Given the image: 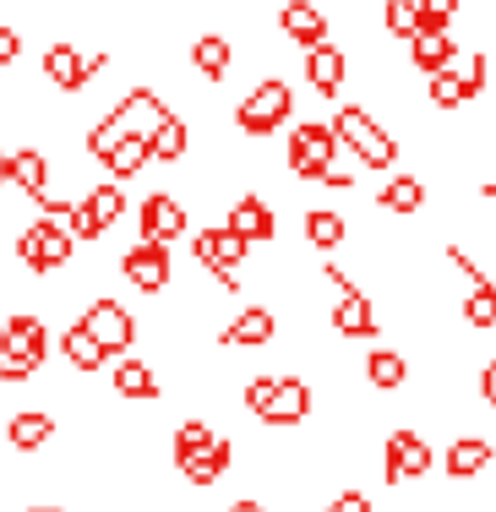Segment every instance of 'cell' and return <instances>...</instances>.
Here are the masks:
<instances>
[{
    "instance_id": "cell-37",
    "label": "cell",
    "mask_w": 496,
    "mask_h": 512,
    "mask_svg": "<svg viewBox=\"0 0 496 512\" xmlns=\"http://www.w3.org/2000/svg\"><path fill=\"white\" fill-rule=\"evenodd\" d=\"M453 71H458V82H464V99H480V93H486V71L491 66H486V55H480V50L464 55V66H453Z\"/></svg>"
},
{
    "instance_id": "cell-31",
    "label": "cell",
    "mask_w": 496,
    "mask_h": 512,
    "mask_svg": "<svg viewBox=\"0 0 496 512\" xmlns=\"http://www.w3.org/2000/svg\"><path fill=\"white\" fill-rule=\"evenodd\" d=\"M99 164L110 169L115 180H131V175H142V164H148V142H142V137H120Z\"/></svg>"
},
{
    "instance_id": "cell-12",
    "label": "cell",
    "mask_w": 496,
    "mask_h": 512,
    "mask_svg": "<svg viewBox=\"0 0 496 512\" xmlns=\"http://www.w3.org/2000/svg\"><path fill=\"white\" fill-rule=\"evenodd\" d=\"M120 273H126L131 289L159 295V289L169 284V246H159V240H137V246L120 256Z\"/></svg>"
},
{
    "instance_id": "cell-24",
    "label": "cell",
    "mask_w": 496,
    "mask_h": 512,
    "mask_svg": "<svg viewBox=\"0 0 496 512\" xmlns=\"http://www.w3.org/2000/svg\"><path fill=\"white\" fill-rule=\"evenodd\" d=\"M377 202H382V213L409 218V213L426 207V180H420V175H387V186L377 191Z\"/></svg>"
},
{
    "instance_id": "cell-5",
    "label": "cell",
    "mask_w": 496,
    "mask_h": 512,
    "mask_svg": "<svg viewBox=\"0 0 496 512\" xmlns=\"http://www.w3.org/2000/svg\"><path fill=\"white\" fill-rule=\"evenodd\" d=\"M333 164H338L333 126L328 120H300V126L289 131V169H295L300 180H322Z\"/></svg>"
},
{
    "instance_id": "cell-10",
    "label": "cell",
    "mask_w": 496,
    "mask_h": 512,
    "mask_svg": "<svg viewBox=\"0 0 496 512\" xmlns=\"http://www.w3.org/2000/svg\"><path fill=\"white\" fill-rule=\"evenodd\" d=\"M82 327H88V338L104 355H126V349L137 344V322H131V311L115 306V300H93V306L82 311Z\"/></svg>"
},
{
    "instance_id": "cell-3",
    "label": "cell",
    "mask_w": 496,
    "mask_h": 512,
    "mask_svg": "<svg viewBox=\"0 0 496 512\" xmlns=\"http://www.w3.org/2000/svg\"><path fill=\"white\" fill-rule=\"evenodd\" d=\"M289 115H295V88L278 82V77H268V82H257V88L240 99L235 126L246 131V137H268V131H278Z\"/></svg>"
},
{
    "instance_id": "cell-14",
    "label": "cell",
    "mask_w": 496,
    "mask_h": 512,
    "mask_svg": "<svg viewBox=\"0 0 496 512\" xmlns=\"http://www.w3.org/2000/svg\"><path fill=\"white\" fill-rule=\"evenodd\" d=\"M278 33H284L289 44H300V50H317V44H328V17H322V6H311V0H289V6L278 11Z\"/></svg>"
},
{
    "instance_id": "cell-9",
    "label": "cell",
    "mask_w": 496,
    "mask_h": 512,
    "mask_svg": "<svg viewBox=\"0 0 496 512\" xmlns=\"http://www.w3.org/2000/svg\"><path fill=\"white\" fill-rule=\"evenodd\" d=\"M431 474V442L420 431H393L382 442V480L404 485V480H426Z\"/></svg>"
},
{
    "instance_id": "cell-13",
    "label": "cell",
    "mask_w": 496,
    "mask_h": 512,
    "mask_svg": "<svg viewBox=\"0 0 496 512\" xmlns=\"http://www.w3.org/2000/svg\"><path fill=\"white\" fill-rule=\"evenodd\" d=\"M311 414V387L300 382V376H273V398L268 409H262V420L273 425V431H289V425H300Z\"/></svg>"
},
{
    "instance_id": "cell-34",
    "label": "cell",
    "mask_w": 496,
    "mask_h": 512,
    "mask_svg": "<svg viewBox=\"0 0 496 512\" xmlns=\"http://www.w3.org/2000/svg\"><path fill=\"white\" fill-rule=\"evenodd\" d=\"M426 99L437 104V109H458V104H469V99H464V82H458V71H453V66L431 71V82H426Z\"/></svg>"
},
{
    "instance_id": "cell-29",
    "label": "cell",
    "mask_w": 496,
    "mask_h": 512,
    "mask_svg": "<svg viewBox=\"0 0 496 512\" xmlns=\"http://www.w3.org/2000/svg\"><path fill=\"white\" fill-rule=\"evenodd\" d=\"M191 148V131H186V120L180 115H164L159 120V131L148 137V158H159V164H180Z\"/></svg>"
},
{
    "instance_id": "cell-45",
    "label": "cell",
    "mask_w": 496,
    "mask_h": 512,
    "mask_svg": "<svg viewBox=\"0 0 496 512\" xmlns=\"http://www.w3.org/2000/svg\"><path fill=\"white\" fill-rule=\"evenodd\" d=\"M229 512H268V507H262V502H235Z\"/></svg>"
},
{
    "instance_id": "cell-46",
    "label": "cell",
    "mask_w": 496,
    "mask_h": 512,
    "mask_svg": "<svg viewBox=\"0 0 496 512\" xmlns=\"http://www.w3.org/2000/svg\"><path fill=\"white\" fill-rule=\"evenodd\" d=\"M486 202H491V207H496V180H491V186H486Z\"/></svg>"
},
{
    "instance_id": "cell-22",
    "label": "cell",
    "mask_w": 496,
    "mask_h": 512,
    "mask_svg": "<svg viewBox=\"0 0 496 512\" xmlns=\"http://www.w3.org/2000/svg\"><path fill=\"white\" fill-rule=\"evenodd\" d=\"M191 66H197L202 82H224L229 66H235V50H229L224 33H202V39H191Z\"/></svg>"
},
{
    "instance_id": "cell-11",
    "label": "cell",
    "mask_w": 496,
    "mask_h": 512,
    "mask_svg": "<svg viewBox=\"0 0 496 512\" xmlns=\"http://www.w3.org/2000/svg\"><path fill=\"white\" fill-rule=\"evenodd\" d=\"M110 115H115L120 126L131 131V137H142V142H148L153 131H159V120L169 115V109H164V99L148 88V82H131V88L115 99V109H110Z\"/></svg>"
},
{
    "instance_id": "cell-4",
    "label": "cell",
    "mask_w": 496,
    "mask_h": 512,
    "mask_svg": "<svg viewBox=\"0 0 496 512\" xmlns=\"http://www.w3.org/2000/svg\"><path fill=\"white\" fill-rule=\"evenodd\" d=\"M191 256H197V267H208L229 295H235V289H240V267H246L251 246L235 235V229H202V235H191Z\"/></svg>"
},
{
    "instance_id": "cell-41",
    "label": "cell",
    "mask_w": 496,
    "mask_h": 512,
    "mask_svg": "<svg viewBox=\"0 0 496 512\" xmlns=\"http://www.w3.org/2000/svg\"><path fill=\"white\" fill-rule=\"evenodd\" d=\"M328 512H371V496L366 491H344V496H333Z\"/></svg>"
},
{
    "instance_id": "cell-44",
    "label": "cell",
    "mask_w": 496,
    "mask_h": 512,
    "mask_svg": "<svg viewBox=\"0 0 496 512\" xmlns=\"http://www.w3.org/2000/svg\"><path fill=\"white\" fill-rule=\"evenodd\" d=\"M480 398H486V404L496 409V360L486 365V371H480Z\"/></svg>"
},
{
    "instance_id": "cell-49",
    "label": "cell",
    "mask_w": 496,
    "mask_h": 512,
    "mask_svg": "<svg viewBox=\"0 0 496 512\" xmlns=\"http://www.w3.org/2000/svg\"><path fill=\"white\" fill-rule=\"evenodd\" d=\"M28 512H60V507H28Z\"/></svg>"
},
{
    "instance_id": "cell-19",
    "label": "cell",
    "mask_w": 496,
    "mask_h": 512,
    "mask_svg": "<svg viewBox=\"0 0 496 512\" xmlns=\"http://www.w3.org/2000/svg\"><path fill=\"white\" fill-rule=\"evenodd\" d=\"M409 60H415L420 71H442L458 60V39L447 28H426V22H420V28L409 33Z\"/></svg>"
},
{
    "instance_id": "cell-35",
    "label": "cell",
    "mask_w": 496,
    "mask_h": 512,
    "mask_svg": "<svg viewBox=\"0 0 496 512\" xmlns=\"http://www.w3.org/2000/svg\"><path fill=\"white\" fill-rule=\"evenodd\" d=\"M382 28L393 33V39H409V33L420 28V6H415V0H387V6H382Z\"/></svg>"
},
{
    "instance_id": "cell-38",
    "label": "cell",
    "mask_w": 496,
    "mask_h": 512,
    "mask_svg": "<svg viewBox=\"0 0 496 512\" xmlns=\"http://www.w3.org/2000/svg\"><path fill=\"white\" fill-rule=\"evenodd\" d=\"M120 137H131V131H126V126H120V120H115V115H104V120H99V126H93V131H88V153H93V158H104V153H110V148H115V142H120Z\"/></svg>"
},
{
    "instance_id": "cell-16",
    "label": "cell",
    "mask_w": 496,
    "mask_h": 512,
    "mask_svg": "<svg viewBox=\"0 0 496 512\" xmlns=\"http://www.w3.org/2000/svg\"><path fill=\"white\" fill-rule=\"evenodd\" d=\"M180 463V474H186L191 485H219L224 474H229V463H235V447H229V436L219 431L202 453H186V458H175Z\"/></svg>"
},
{
    "instance_id": "cell-27",
    "label": "cell",
    "mask_w": 496,
    "mask_h": 512,
    "mask_svg": "<svg viewBox=\"0 0 496 512\" xmlns=\"http://www.w3.org/2000/svg\"><path fill=\"white\" fill-rule=\"evenodd\" d=\"M486 463H491L486 436H458V442L447 447V474H453V480H475V474H486Z\"/></svg>"
},
{
    "instance_id": "cell-26",
    "label": "cell",
    "mask_w": 496,
    "mask_h": 512,
    "mask_svg": "<svg viewBox=\"0 0 496 512\" xmlns=\"http://www.w3.org/2000/svg\"><path fill=\"white\" fill-rule=\"evenodd\" d=\"M115 393L120 398H131V404H148V398H159L164 387H159V371L153 365H142V360H120L115 365Z\"/></svg>"
},
{
    "instance_id": "cell-6",
    "label": "cell",
    "mask_w": 496,
    "mask_h": 512,
    "mask_svg": "<svg viewBox=\"0 0 496 512\" xmlns=\"http://www.w3.org/2000/svg\"><path fill=\"white\" fill-rule=\"evenodd\" d=\"M71 251H77V240L60 224H50V218H39V224H28L17 235V262L28 267V273H60V267L71 262Z\"/></svg>"
},
{
    "instance_id": "cell-30",
    "label": "cell",
    "mask_w": 496,
    "mask_h": 512,
    "mask_svg": "<svg viewBox=\"0 0 496 512\" xmlns=\"http://www.w3.org/2000/svg\"><path fill=\"white\" fill-rule=\"evenodd\" d=\"M344 213H333V207H306V240L317 251H333V246H344Z\"/></svg>"
},
{
    "instance_id": "cell-25",
    "label": "cell",
    "mask_w": 496,
    "mask_h": 512,
    "mask_svg": "<svg viewBox=\"0 0 496 512\" xmlns=\"http://www.w3.org/2000/svg\"><path fill=\"white\" fill-rule=\"evenodd\" d=\"M60 355H66V365H71V371H82V376L104 371V360H110V355H104V349L88 338V327H82V322H71L66 333H60Z\"/></svg>"
},
{
    "instance_id": "cell-20",
    "label": "cell",
    "mask_w": 496,
    "mask_h": 512,
    "mask_svg": "<svg viewBox=\"0 0 496 512\" xmlns=\"http://www.w3.org/2000/svg\"><path fill=\"white\" fill-rule=\"evenodd\" d=\"M6 186H17V191H28L33 202L50 191V158H44L39 148H17V153H6Z\"/></svg>"
},
{
    "instance_id": "cell-18",
    "label": "cell",
    "mask_w": 496,
    "mask_h": 512,
    "mask_svg": "<svg viewBox=\"0 0 496 512\" xmlns=\"http://www.w3.org/2000/svg\"><path fill=\"white\" fill-rule=\"evenodd\" d=\"M273 333H278L273 311H268V306H246L235 322L224 327V349H268Z\"/></svg>"
},
{
    "instance_id": "cell-47",
    "label": "cell",
    "mask_w": 496,
    "mask_h": 512,
    "mask_svg": "<svg viewBox=\"0 0 496 512\" xmlns=\"http://www.w3.org/2000/svg\"><path fill=\"white\" fill-rule=\"evenodd\" d=\"M0 186H6V153H0Z\"/></svg>"
},
{
    "instance_id": "cell-8",
    "label": "cell",
    "mask_w": 496,
    "mask_h": 512,
    "mask_svg": "<svg viewBox=\"0 0 496 512\" xmlns=\"http://www.w3.org/2000/svg\"><path fill=\"white\" fill-rule=\"evenodd\" d=\"M104 66H110V55H104V50L82 55L77 44H66V39L44 50V77H50L60 93H82V88H88V82L104 71Z\"/></svg>"
},
{
    "instance_id": "cell-7",
    "label": "cell",
    "mask_w": 496,
    "mask_h": 512,
    "mask_svg": "<svg viewBox=\"0 0 496 512\" xmlns=\"http://www.w3.org/2000/svg\"><path fill=\"white\" fill-rule=\"evenodd\" d=\"M322 278H328V289H333V333L338 338H377L382 322H377V311H371V300L360 295V289L349 284L333 262L322 267Z\"/></svg>"
},
{
    "instance_id": "cell-43",
    "label": "cell",
    "mask_w": 496,
    "mask_h": 512,
    "mask_svg": "<svg viewBox=\"0 0 496 512\" xmlns=\"http://www.w3.org/2000/svg\"><path fill=\"white\" fill-rule=\"evenodd\" d=\"M322 186H338V191H349L355 186V169H344V164H333L328 175H322Z\"/></svg>"
},
{
    "instance_id": "cell-17",
    "label": "cell",
    "mask_w": 496,
    "mask_h": 512,
    "mask_svg": "<svg viewBox=\"0 0 496 512\" xmlns=\"http://www.w3.org/2000/svg\"><path fill=\"white\" fill-rule=\"evenodd\" d=\"M224 229H235L246 246H262V240L278 235V218H273V207L262 202V197H240L235 207H229V224Z\"/></svg>"
},
{
    "instance_id": "cell-33",
    "label": "cell",
    "mask_w": 496,
    "mask_h": 512,
    "mask_svg": "<svg viewBox=\"0 0 496 512\" xmlns=\"http://www.w3.org/2000/svg\"><path fill=\"white\" fill-rule=\"evenodd\" d=\"M82 207H88L93 224L110 235V229L120 224V213H126V197H120V186H99V191H88V197H82Z\"/></svg>"
},
{
    "instance_id": "cell-15",
    "label": "cell",
    "mask_w": 496,
    "mask_h": 512,
    "mask_svg": "<svg viewBox=\"0 0 496 512\" xmlns=\"http://www.w3.org/2000/svg\"><path fill=\"white\" fill-rule=\"evenodd\" d=\"M137 224H142V240H159V246H169L175 235H186V207H180L175 197H164V191H153V197L142 202Z\"/></svg>"
},
{
    "instance_id": "cell-23",
    "label": "cell",
    "mask_w": 496,
    "mask_h": 512,
    "mask_svg": "<svg viewBox=\"0 0 496 512\" xmlns=\"http://www.w3.org/2000/svg\"><path fill=\"white\" fill-rule=\"evenodd\" d=\"M6 442L17 447V453H39V447H50V442H55V420H50L44 409H22V414H11Z\"/></svg>"
},
{
    "instance_id": "cell-42",
    "label": "cell",
    "mask_w": 496,
    "mask_h": 512,
    "mask_svg": "<svg viewBox=\"0 0 496 512\" xmlns=\"http://www.w3.org/2000/svg\"><path fill=\"white\" fill-rule=\"evenodd\" d=\"M17 55H22V33L0 22V66H11V60H17Z\"/></svg>"
},
{
    "instance_id": "cell-39",
    "label": "cell",
    "mask_w": 496,
    "mask_h": 512,
    "mask_svg": "<svg viewBox=\"0 0 496 512\" xmlns=\"http://www.w3.org/2000/svg\"><path fill=\"white\" fill-rule=\"evenodd\" d=\"M458 6H464V0H420V22H426V28H453Z\"/></svg>"
},
{
    "instance_id": "cell-40",
    "label": "cell",
    "mask_w": 496,
    "mask_h": 512,
    "mask_svg": "<svg viewBox=\"0 0 496 512\" xmlns=\"http://www.w3.org/2000/svg\"><path fill=\"white\" fill-rule=\"evenodd\" d=\"M268 398H273V376H251L246 382V409L262 420V409H268Z\"/></svg>"
},
{
    "instance_id": "cell-48",
    "label": "cell",
    "mask_w": 496,
    "mask_h": 512,
    "mask_svg": "<svg viewBox=\"0 0 496 512\" xmlns=\"http://www.w3.org/2000/svg\"><path fill=\"white\" fill-rule=\"evenodd\" d=\"M0 355H6V327H0Z\"/></svg>"
},
{
    "instance_id": "cell-50",
    "label": "cell",
    "mask_w": 496,
    "mask_h": 512,
    "mask_svg": "<svg viewBox=\"0 0 496 512\" xmlns=\"http://www.w3.org/2000/svg\"><path fill=\"white\" fill-rule=\"evenodd\" d=\"M415 6H420V0H415Z\"/></svg>"
},
{
    "instance_id": "cell-2",
    "label": "cell",
    "mask_w": 496,
    "mask_h": 512,
    "mask_svg": "<svg viewBox=\"0 0 496 512\" xmlns=\"http://www.w3.org/2000/svg\"><path fill=\"white\" fill-rule=\"evenodd\" d=\"M6 327V355H0V382H28L33 371L50 355V333H44L39 316H11Z\"/></svg>"
},
{
    "instance_id": "cell-28",
    "label": "cell",
    "mask_w": 496,
    "mask_h": 512,
    "mask_svg": "<svg viewBox=\"0 0 496 512\" xmlns=\"http://www.w3.org/2000/svg\"><path fill=\"white\" fill-rule=\"evenodd\" d=\"M366 382L377 387V393H398V387L409 382V360L398 355V349H371L366 355Z\"/></svg>"
},
{
    "instance_id": "cell-21",
    "label": "cell",
    "mask_w": 496,
    "mask_h": 512,
    "mask_svg": "<svg viewBox=\"0 0 496 512\" xmlns=\"http://www.w3.org/2000/svg\"><path fill=\"white\" fill-rule=\"evenodd\" d=\"M344 77H349V60L344 50L328 39V44H317V50H306V82L322 93V99H333L338 88H344Z\"/></svg>"
},
{
    "instance_id": "cell-32",
    "label": "cell",
    "mask_w": 496,
    "mask_h": 512,
    "mask_svg": "<svg viewBox=\"0 0 496 512\" xmlns=\"http://www.w3.org/2000/svg\"><path fill=\"white\" fill-rule=\"evenodd\" d=\"M464 322L475 327V333H491V327H496V284H491V278H480V284H469Z\"/></svg>"
},
{
    "instance_id": "cell-36",
    "label": "cell",
    "mask_w": 496,
    "mask_h": 512,
    "mask_svg": "<svg viewBox=\"0 0 496 512\" xmlns=\"http://www.w3.org/2000/svg\"><path fill=\"white\" fill-rule=\"evenodd\" d=\"M213 436H219V431H213L208 420H186V425L175 431V458H186V453H202V447H208Z\"/></svg>"
},
{
    "instance_id": "cell-1",
    "label": "cell",
    "mask_w": 496,
    "mask_h": 512,
    "mask_svg": "<svg viewBox=\"0 0 496 512\" xmlns=\"http://www.w3.org/2000/svg\"><path fill=\"white\" fill-rule=\"evenodd\" d=\"M333 137L344 142V148H355V158L366 169H393L398 164V142L387 137V126L371 109H360V104H344L333 115Z\"/></svg>"
}]
</instances>
